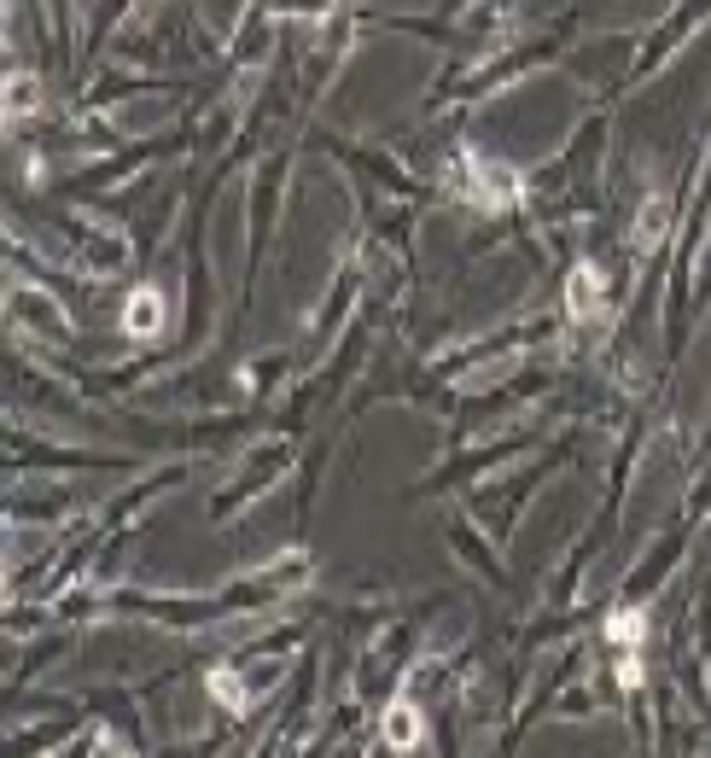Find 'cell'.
Wrapping results in <instances>:
<instances>
[{
  "instance_id": "1",
  "label": "cell",
  "mask_w": 711,
  "mask_h": 758,
  "mask_svg": "<svg viewBox=\"0 0 711 758\" xmlns=\"http://www.w3.org/2000/svg\"><path fill=\"white\" fill-rule=\"evenodd\" d=\"M379 735H385L397 753H414V747L426 741V718H420V706H414V700H391V706H385V718H379Z\"/></svg>"
},
{
  "instance_id": "2",
  "label": "cell",
  "mask_w": 711,
  "mask_h": 758,
  "mask_svg": "<svg viewBox=\"0 0 711 758\" xmlns=\"http://www.w3.org/2000/svg\"><path fill=\"white\" fill-rule=\"evenodd\" d=\"M123 327H129L135 339H158V333H164V298H158L152 286H140L135 298L123 304Z\"/></svg>"
},
{
  "instance_id": "3",
  "label": "cell",
  "mask_w": 711,
  "mask_h": 758,
  "mask_svg": "<svg viewBox=\"0 0 711 758\" xmlns=\"http://www.w3.org/2000/svg\"><path fill=\"white\" fill-rule=\"evenodd\" d=\"M601 275L589 269V263H577L572 269V280H566V310L577 315V321H589V315H601Z\"/></svg>"
},
{
  "instance_id": "4",
  "label": "cell",
  "mask_w": 711,
  "mask_h": 758,
  "mask_svg": "<svg viewBox=\"0 0 711 758\" xmlns=\"http://www.w3.org/2000/svg\"><path fill=\"white\" fill-rule=\"evenodd\" d=\"M665 216H671L665 199H647V205H642V216H636V245H642V251L665 240Z\"/></svg>"
},
{
  "instance_id": "5",
  "label": "cell",
  "mask_w": 711,
  "mask_h": 758,
  "mask_svg": "<svg viewBox=\"0 0 711 758\" xmlns=\"http://www.w3.org/2000/svg\"><path fill=\"white\" fill-rule=\"evenodd\" d=\"M35 105H41V94H35L30 76H6V117H24Z\"/></svg>"
},
{
  "instance_id": "6",
  "label": "cell",
  "mask_w": 711,
  "mask_h": 758,
  "mask_svg": "<svg viewBox=\"0 0 711 758\" xmlns=\"http://www.w3.org/2000/svg\"><path fill=\"white\" fill-rule=\"evenodd\" d=\"M607 636L618 642V648H636V642L647 636V619H642V613H612V619H607Z\"/></svg>"
},
{
  "instance_id": "7",
  "label": "cell",
  "mask_w": 711,
  "mask_h": 758,
  "mask_svg": "<svg viewBox=\"0 0 711 758\" xmlns=\"http://www.w3.org/2000/svg\"><path fill=\"white\" fill-rule=\"evenodd\" d=\"M210 694H216L228 712H245V689H239L234 671H210Z\"/></svg>"
}]
</instances>
